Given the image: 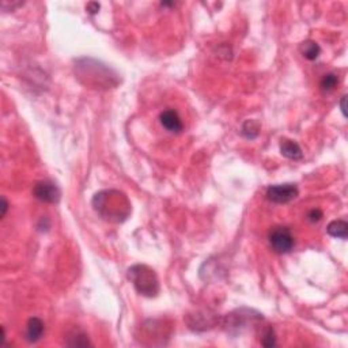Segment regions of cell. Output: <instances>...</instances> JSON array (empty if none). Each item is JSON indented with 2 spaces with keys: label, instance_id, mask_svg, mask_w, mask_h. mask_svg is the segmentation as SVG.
Instances as JSON below:
<instances>
[{
  "label": "cell",
  "instance_id": "6da1fadb",
  "mask_svg": "<svg viewBox=\"0 0 348 348\" xmlns=\"http://www.w3.org/2000/svg\"><path fill=\"white\" fill-rule=\"evenodd\" d=\"M93 207L101 218L107 222H124L131 214V203L123 192L116 189L98 192L93 199Z\"/></svg>",
  "mask_w": 348,
  "mask_h": 348
},
{
  "label": "cell",
  "instance_id": "7a4b0ae2",
  "mask_svg": "<svg viewBox=\"0 0 348 348\" xmlns=\"http://www.w3.org/2000/svg\"><path fill=\"white\" fill-rule=\"evenodd\" d=\"M128 278L139 294L147 298H154L159 292V280L157 273L147 265L136 264L128 269Z\"/></svg>",
  "mask_w": 348,
  "mask_h": 348
},
{
  "label": "cell",
  "instance_id": "3957f363",
  "mask_svg": "<svg viewBox=\"0 0 348 348\" xmlns=\"http://www.w3.org/2000/svg\"><path fill=\"white\" fill-rule=\"evenodd\" d=\"M269 244H271L272 249L279 254L283 253H288L292 250L295 245L294 237L291 234L290 229L287 227H275L269 231Z\"/></svg>",
  "mask_w": 348,
  "mask_h": 348
},
{
  "label": "cell",
  "instance_id": "277c9868",
  "mask_svg": "<svg viewBox=\"0 0 348 348\" xmlns=\"http://www.w3.org/2000/svg\"><path fill=\"white\" fill-rule=\"evenodd\" d=\"M298 196V188L294 184H283V185H272L268 188L267 197L269 202L278 204L290 203Z\"/></svg>",
  "mask_w": 348,
  "mask_h": 348
},
{
  "label": "cell",
  "instance_id": "5b68a950",
  "mask_svg": "<svg viewBox=\"0 0 348 348\" xmlns=\"http://www.w3.org/2000/svg\"><path fill=\"white\" fill-rule=\"evenodd\" d=\"M33 195L35 199L44 203H58L60 197H62V192L59 187L50 181H40L33 188Z\"/></svg>",
  "mask_w": 348,
  "mask_h": 348
},
{
  "label": "cell",
  "instance_id": "8992f818",
  "mask_svg": "<svg viewBox=\"0 0 348 348\" xmlns=\"http://www.w3.org/2000/svg\"><path fill=\"white\" fill-rule=\"evenodd\" d=\"M159 121L164 130H168L172 134H180L181 131L184 130V124L181 121L180 116L173 109H166L162 112L159 116Z\"/></svg>",
  "mask_w": 348,
  "mask_h": 348
},
{
  "label": "cell",
  "instance_id": "52a82bcc",
  "mask_svg": "<svg viewBox=\"0 0 348 348\" xmlns=\"http://www.w3.org/2000/svg\"><path fill=\"white\" fill-rule=\"evenodd\" d=\"M44 331H45V325L40 318H30L26 325V340L29 343H37L44 335Z\"/></svg>",
  "mask_w": 348,
  "mask_h": 348
},
{
  "label": "cell",
  "instance_id": "ba28073f",
  "mask_svg": "<svg viewBox=\"0 0 348 348\" xmlns=\"http://www.w3.org/2000/svg\"><path fill=\"white\" fill-rule=\"evenodd\" d=\"M280 153L283 157L288 158V159H294V161H298L303 157L302 149L299 147L298 143L288 140V139H283L280 142Z\"/></svg>",
  "mask_w": 348,
  "mask_h": 348
},
{
  "label": "cell",
  "instance_id": "9c48e42d",
  "mask_svg": "<svg viewBox=\"0 0 348 348\" xmlns=\"http://www.w3.org/2000/svg\"><path fill=\"white\" fill-rule=\"evenodd\" d=\"M326 231L331 237L333 238H340V240H345L348 237V223L345 221H333L328 225Z\"/></svg>",
  "mask_w": 348,
  "mask_h": 348
},
{
  "label": "cell",
  "instance_id": "30bf717a",
  "mask_svg": "<svg viewBox=\"0 0 348 348\" xmlns=\"http://www.w3.org/2000/svg\"><path fill=\"white\" fill-rule=\"evenodd\" d=\"M301 53L303 54V58H306L307 60H316L321 53V48L316 41H305L299 46Z\"/></svg>",
  "mask_w": 348,
  "mask_h": 348
},
{
  "label": "cell",
  "instance_id": "8fae6325",
  "mask_svg": "<svg viewBox=\"0 0 348 348\" xmlns=\"http://www.w3.org/2000/svg\"><path fill=\"white\" fill-rule=\"evenodd\" d=\"M337 84H339V78H337V75H335V74H326V75L322 77L321 82H320L321 90L326 93L335 90V87H336Z\"/></svg>",
  "mask_w": 348,
  "mask_h": 348
},
{
  "label": "cell",
  "instance_id": "7c38bea8",
  "mask_svg": "<svg viewBox=\"0 0 348 348\" xmlns=\"http://www.w3.org/2000/svg\"><path fill=\"white\" fill-rule=\"evenodd\" d=\"M242 135L248 139H254L259 135V124L249 120L242 126Z\"/></svg>",
  "mask_w": 348,
  "mask_h": 348
},
{
  "label": "cell",
  "instance_id": "4fadbf2b",
  "mask_svg": "<svg viewBox=\"0 0 348 348\" xmlns=\"http://www.w3.org/2000/svg\"><path fill=\"white\" fill-rule=\"evenodd\" d=\"M72 341H68L67 344L71 347H86V345H91V343L88 341V337L82 332H77L74 335V337H69Z\"/></svg>",
  "mask_w": 348,
  "mask_h": 348
},
{
  "label": "cell",
  "instance_id": "5bb4252c",
  "mask_svg": "<svg viewBox=\"0 0 348 348\" xmlns=\"http://www.w3.org/2000/svg\"><path fill=\"white\" fill-rule=\"evenodd\" d=\"M261 344L264 345V347H273V345H276V337L273 329L272 328L265 329L264 335H263V339H261Z\"/></svg>",
  "mask_w": 348,
  "mask_h": 348
},
{
  "label": "cell",
  "instance_id": "9a60e30c",
  "mask_svg": "<svg viewBox=\"0 0 348 348\" xmlns=\"http://www.w3.org/2000/svg\"><path fill=\"white\" fill-rule=\"evenodd\" d=\"M322 218V211L318 210V208H313V210L310 211L309 214H307V219H309L312 223H316L318 221H321Z\"/></svg>",
  "mask_w": 348,
  "mask_h": 348
},
{
  "label": "cell",
  "instance_id": "2e32d148",
  "mask_svg": "<svg viewBox=\"0 0 348 348\" xmlns=\"http://www.w3.org/2000/svg\"><path fill=\"white\" fill-rule=\"evenodd\" d=\"M100 8L101 4L96 3V2H91V3H88L87 6H86V10H87L88 14H91V15H96L97 12L100 11Z\"/></svg>",
  "mask_w": 348,
  "mask_h": 348
},
{
  "label": "cell",
  "instance_id": "e0dca14e",
  "mask_svg": "<svg viewBox=\"0 0 348 348\" xmlns=\"http://www.w3.org/2000/svg\"><path fill=\"white\" fill-rule=\"evenodd\" d=\"M2 203H3V206H2V218H3L4 215H6V212H7V208H8V203L7 200H6V197H2Z\"/></svg>",
  "mask_w": 348,
  "mask_h": 348
},
{
  "label": "cell",
  "instance_id": "ac0fdd59",
  "mask_svg": "<svg viewBox=\"0 0 348 348\" xmlns=\"http://www.w3.org/2000/svg\"><path fill=\"white\" fill-rule=\"evenodd\" d=\"M345 100H347V97H343L341 98V102H340V106H341V112H343V115L345 116Z\"/></svg>",
  "mask_w": 348,
  "mask_h": 348
}]
</instances>
